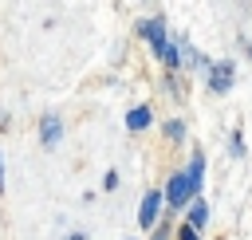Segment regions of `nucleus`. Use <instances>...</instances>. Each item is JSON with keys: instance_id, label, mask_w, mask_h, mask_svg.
Returning <instances> with one entry per match:
<instances>
[{"instance_id": "3", "label": "nucleus", "mask_w": 252, "mask_h": 240, "mask_svg": "<svg viewBox=\"0 0 252 240\" xmlns=\"http://www.w3.org/2000/svg\"><path fill=\"white\" fill-rule=\"evenodd\" d=\"M165 205V197H161V189H150L146 197H142V212H138V224L142 228H154V220H158V209Z\"/></svg>"}, {"instance_id": "7", "label": "nucleus", "mask_w": 252, "mask_h": 240, "mask_svg": "<svg viewBox=\"0 0 252 240\" xmlns=\"http://www.w3.org/2000/svg\"><path fill=\"white\" fill-rule=\"evenodd\" d=\"M205 216H209V205H205L201 197H193V201H189V228H201Z\"/></svg>"}, {"instance_id": "4", "label": "nucleus", "mask_w": 252, "mask_h": 240, "mask_svg": "<svg viewBox=\"0 0 252 240\" xmlns=\"http://www.w3.org/2000/svg\"><path fill=\"white\" fill-rule=\"evenodd\" d=\"M59 138H63V118H59V114H51V110H47V114H43V118H39V142H43V146H47V150H51V146H55V142H59Z\"/></svg>"}, {"instance_id": "5", "label": "nucleus", "mask_w": 252, "mask_h": 240, "mask_svg": "<svg viewBox=\"0 0 252 240\" xmlns=\"http://www.w3.org/2000/svg\"><path fill=\"white\" fill-rule=\"evenodd\" d=\"M209 87H213V90H228V87H232V59L213 63V71H209Z\"/></svg>"}, {"instance_id": "15", "label": "nucleus", "mask_w": 252, "mask_h": 240, "mask_svg": "<svg viewBox=\"0 0 252 240\" xmlns=\"http://www.w3.org/2000/svg\"><path fill=\"white\" fill-rule=\"evenodd\" d=\"M67 240H87V236H83V232H71V236H67Z\"/></svg>"}, {"instance_id": "10", "label": "nucleus", "mask_w": 252, "mask_h": 240, "mask_svg": "<svg viewBox=\"0 0 252 240\" xmlns=\"http://www.w3.org/2000/svg\"><path fill=\"white\" fill-rule=\"evenodd\" d=\"M232 153H236V157H240V153H244V138H240V130H236V134H232Z\"/></svg>"}, {"instance_id": "2", "label": "nucleus", "mask_w": 252, "mask_h": 240, "mask_svg": "<svg viewBox=\"0 0 252 240\" xmlns=\"http://www.w3.org/2000/svg\"><path fill=\"white\" fill-rule=\"evenodd\" d=\"M161 197H165L173 209H185V205H189V197H193V193H189V181H185V173H173V177H169V189H165Z\"/></svg>"}, {"instance_id": "9", "label": "nucleus", "mask_w": 252, "mask_h": 240, "mask_svg": "<svg viewBox=\"0 0 252 240\" xmlns=\"http://www.w3.org/2000/svg\"><path fill=\"white\" fill-rule=\"evenodd\" d=\"M165 134H169L173 142H181V138H185V126H181V122L173 118V122H165Z\"/></svg>"}, {"instance_id": "11", "label": "nucleus", "mask_w": 252, "mask_h": 240, "mask_svg": "<svg viewBox=\"0 0 252 240\" xmlns=\"http://www.w3.org/2000/svg\"><path fill=\"white\" fill-rule=\"evenodd\" d=\"M177 240H201V236H197V228H189V224H185V228L177 232Z\"/></svg>"}, {"instance_id": "6", "label": "nucleus", "mask_w": 252, "mask_h": 240, "mask_svg": "<svg viewBox=\"0 0 252 240\" xmlns=\"http://www.w3.org/2000/svg\"><path fill=\"white\" fill-rule=\"evenodd\" d=\"M201 173H205V153L193 150V161H189V169H185V181H189V193H193V197H197V189H201V181H205Z\"/></svg>"}, {"instance_id": "13", "label": "nucleus", "mask_w": 252, "mask_h": 240, "mask_svg": "<svg viewBox=\"0 0 252 240\" xmlns=\"http://www.w3.org/2000/svg\"><path fill=\"white\" fill-rule=\"evenodd\" d=\"M165 236H169V228H165V224H158V232H154V240H165Z\"/></svg>"}, {"instance_id": "1", "label": "nucleus", "mask_w": 252, "mask_h": 240, "mask_svg": "<svg viewBox=\"0 0 252 240\" xmlns=\"http://www.w3.org/2000/svg\"><path fill=\"white\" fill-rule=\"evenodd\" d=\"M142 35L150 39V47H154V55L161 59V51H165V16H150V20H142Z\"/></svg>"}, {"instance_id": "12", "label": "nucleus", "mask_w": 252, "mask_h": 240, "mask_svg": "<svg viewBox=\"0 0 252 240\" xmlns=\"http://www.w3.org/2000/svg\"><path fill=\"white\" fill-rule=\"evenodd\" d=\"M102 185H106V189H118V173H114V169H110V173H106V177H102Z\"/></svg>"}, {"instance_id": "14", "label": "nucleus", "mask_w": 252, "mask_h": 240, "mask_svg": "<svg viewBox=\"0 0 252 240\" xmlns=\"http://www.w3.org/2000/svg\"><path fill=\"white\" fill-rule=\"evenodd\" d=\"M0 193H4V157H0Z\"/></svg>"}, {"instance_id": "8", "label": "nucleus", "mask_w": 252, "mask_h": 240, "mask_svg": "<svg viewBox=\"0 0 252 240\" xmlns=\"http://www.w3.org/2000/svg\"><path fill=\"white\" fill-rule=\"evenodd\" d=\"M126 126H130V130H146V126H150V106H134V110L126 114Z\"/></svg>"}]
</instances>
